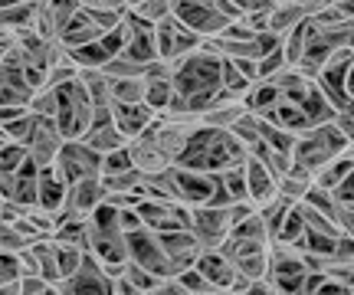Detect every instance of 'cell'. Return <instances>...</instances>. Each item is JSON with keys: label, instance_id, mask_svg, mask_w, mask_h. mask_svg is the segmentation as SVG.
Here are the masks:
<instances>
[{"label": "cell", "instance_id": "obj_19", "mask_svg": "<svg viewBox=\"0 0 354 295\" xmlns=\"http://www.w3.org/2000/svg\"><path fill=\"white\" fill-rule=\"evenodd\" d=\"M66 178L56 171V167H39L37 174V207L50 210V213H59L66 204Z\"/></svg>", "mask_w": 354, "mask_h": 295}, {"label": "cell", "instance_id": "obj_3", "mask_svg": "<svg viewBox=\"0 0 354 295\" xmlns=\"http://www.w3.org/2000/svg\"><path fill=\"white\" fill-rule=\"evenodd\" d=\"M344 148H348V138L335 129V122H322V125H312V129L295 135L292 161L299 167H305V171H312V178H315L318 167L328 164L331 158L338 151H344Z\"/></svg>", "mask_w": 354, "mask_h": 295}, {"label": "cell", "instance_id": "obj_32", "mask_svg": "<svg viewBox=\"0 0 354 295\" xmlns=\"http://www.w3.org/2000/svg\"><path fill=\"white\" fill-rule=\"evenodd\" d=\"M33 20V3L30 0H20V3H10V7H0V30H24Z\"/></svg>", "mask_w": 354, "mask_h": 295}, {"label": "cell", "instance_id": "obj_46", "mask_svg": "<svg viewBox=\"0 0 354 295\" xmlns=\"http://www.w3.org/2000/svg\"><path fill=\"white\" fill-rule=\"evenodd\" d=\"M7 46H10V37H7V39H3V43H0V56L7 53Z\"/></svg>", "mask_w": 354, "mask_h": 295}, {"label": "cell", "instance_id": "obj_13", "mask_svg": "<svg viewBox=\"0 0 354 295\" xmlns=\"http://www.w3.org/2000/svg\"><path fill=\"white\" fill-rule=\"evenodd\" d=\"M63 131L56 129V122L50 115H37L33 122V131H30V138H26V154L37 161V167H50L56 161V154L63 148Z\"/></svg>", "mask_w": 354, "mask_h": 295}, {"label": "cell", "instance_id": "obj_9", "mask_svg": "<svg viewBox=\"0 0 354 295\" xmlns=\"http://www.w3.org/2000/svg\"><path fill=\"white\" fill-rule=\"evenodd\" d=\"M171 13H174L187 30H194L201 39L216 37V33L230 23V17L216 10L214 0H171Z\"/></svg>", "mask_w": 354, "mask_h": 295}, {"label": "cell", "instance_id": "obj_37", "mask_svg": "<svg viewBox=\"0 0 354 295\" xmlns=\"http://www.w3.org/2000/svg\"><path fill=\"white\" fill-rule=\"evenodd\" d=\"M131 13L141 17V20H148V23H158V20H165L171 13V0H138L131 7Z\"/></svg>", "mask_w": 354, "mask_h": 295}, {"label": "cell", "instance_id": "obj_22", "mask_svg": "<svg viewBox=\"0 0 354 295\" xmlns=\"http://www.w3.org/2000/svg\"><path fill=\"white\" fill-rule=\"evenodd\" d=\"M82 142H86L92 151L105 154V151H115V148H122L128 138H125V135H122L118 129H115L112 122H99V125H88L86 135H82Z\"/></svg>", "mask_w": 354, "mask_h": 295}, {"label": "cell", "instance_id": "obj_26", "mask_svg": "<svg viewBox=\"0 0 354 295\" xmlns=\"http://www.w3.org/2000/svg\"><path fill=\"white\" fill-rule=\"evenodd\" d=\"M171 95H174L171 73H154V76H145V102L151 105L158 115L165 112V105L171 102Z\"/></svg>", "mask_w": 354, "mask_h": 295}, {"label": "cell", "instance_id": "obj_21", "mask_svg": "<svg viewBox=\"0 0 354 295\" xmlns=\"http://www.w3.org/2000/svg\"><path fill=\"white\" fill-rule=\"evenodd\" d=\"M279 99H282V92H279L276 79H256L253 86L246 89V95H243V105H246L253 115H269Z\"/></svg>", "mask_w": 354, "mask_h": 295}, {"label": "cell", "instance_id": "obj_35", "mask_svg": "<svg viewBox=\"0 0 354 295\" xmlns=\"http://www.w3.org/2000/svg\"><path fill=\"white\" fill-rule=\"evenodd\" d=\"M26 158H30V154H26V144L10 142V138H7V142L0 144V178L13 174V171L26 161Z\"/></svg>", "mask_w": 354, "mask_h": 295}, {"label": "cell", "instance_id": "obj_6", "mask_svg": "<svg viewBox=\"0 0 354 295\" xmlns=\"http://www.w3.org/2000/svg\"><path fill=\"white\" fill-rule=\"evenodd\" d=\"M190 233L197 236V243L203 249H216L223 243L233 230V217H230V204H194L190 207V217H187Z\"/></svg>", "mask_w": 354, "mask_h": 295}, {"label": "cell", "instance_id": "obj_17", "mask_svg": "<svg viewBox=\"0 0 354 295\" xmlns=\"http://www.w3.org/2000/svg\"><path fill=\"white\" fill-rule=\"evenodd\" d=\"M154 112L148 102H112V125L125 138H135V135H141V131L148 129L154 122Z\"/></svg>", "mask_w": 354, "mask_h": 295}, {"label": "cell", "instance_id": "obj_8", "mask_svg": "<svg viewBox=\"0 0 354 295\" xmlns=\"http://www.w3.org/2000/svg\"><path fill=\"white\" fill-rule=\"evenodd\" d=\"M125 243H128V263H138V266L158 272V276H174L171 259H167L165 246H161V236L154 230L135 227V230L125 233Z\"/></svg>", "mask_w": 354, "mask_h": 295}, {"label": "cell", "instance_id": "obj_48", "mask_svg": "<svg viewBox=\"0 0 354 295\" xmlns=\"http://www.w3.org/2000/svg\"><path fill=\"white\" fill-rule=\"evenodd\" d=\"M30 3H39V0H30Z\"/></svg>", "mask_w": 354, "mask_h": 295}, {"label": "cell", "instance_id": "obj_12", "mask_svg": "<svg viewBox=\"0 0 354 295\" xmlns=\"http://www.w3.org/2000/svg\"><path fill=\"white\" fill-rule=\"evenodd\" d=\"M37 174H39L37 161H33V158H26L13 174L0 178V197H3L7 204L20 207V210L37 207Z\"/></svg>", "mask_w": 354, "mask_h": 295}, {"label": "cell", "instance_id": "obj_45", "mask_svg": "<svg viewBox=\"0 0 354 295\" xmlns=\"http://www.w3.org/2000/svg\"><path fill=\"white\" fill-rule=\"evenodd\" d=\"M344 112H348V115L354 118V95H351V99H348V105H344Z\"/></svg>", "mask_w": 354, "mask_h": 295}, {"label": "cell", "instance_id": "obj_24", "mask_svg": "<svg viewBox=\"0 0 354 295\" xmlns=\"http://www.w3.org/2000/svg\"><path fill=\"white\" fill-rule=\"evenodd\" d=\"M272 240H279V243H289L295 246V249H302V240H305V213H302V204H292L289 213L282 217V223H279V230Z\"/></svg>", "mask_w": 354, "mask_h": 295}, {"label": "cell", "instance_id": "obj_11", "mask_svg": "<svg viewBox=\"0 0 354 295\" xmlns=\"http://www.w3.org/2000/svg\"><path fill=\"white\" fill-rule=\"evenodd\" d=\"M53 167L66 178V184H73L79 178H88V174H102V154L92 151L82 138H66Z\"/></svg>", "mask_w": 354, "mask_h": 295}, {"label": "cell", "instance_id": "obj_42", "mask_svg": "<svg viewBox=\"0 0 354 295\" xmlns=\"http://www.w3.org/2000/svg\"><path fill=\"white\" fill-rule=\"evenodd\" d=\"M82 10H128L122 0H76Z\"/></svg>", "mask_w": 354, "mask_h": 295}, {"label": "cell", "instance_id": "obj_36", "mask_svg": "<svg viewBox=\"0 0 354 295\" xmlns=\"http://www.w3.org/2000/svg\"><path fill=\"white\" fill-rule=\"evenodd\" d=\"M286 66L289 63H286V53H282V43H279L276 50L263 53V56L256 59V79H272V76H279Z\"/></svg>", "mask_w": 354, "mask_h": 295}, {"label": "cell", "instance_id": "obj_41", "mask_svg": "<svg viewBox=\"0 0 354 295\" xmlns=\"http://www.w3.org/2000/svg\"><path fill=\"white\" fill-rule=\"evenodd\" d=\"M335 197L342 200V204H348V207H354V167L348 171V178L335 187Z\"/></svg>", "mask_w": 354, "mask_h": 295}, {"label": "cell", "instance_id": "obj_15", "mask_svg": "<svg viewBox=\"0 0 354 295\" xmlns=\"http://www.w3.org/2000/svg\"><path fill=\"white\" fill-rule=\"evenodd\" d=\"M161 236V246H165L167 259H171V269H187V266H194L197 263V256H201L203 246L197 243V236L190 233V227H184V230H167V233H158Z\"/></svg>", "mask_w": 354, "mask_h": 295}, {"label": "cell", "instance_id": "obj_47", "mask_svg": "<svg viewBox=\"0 0 354 295\" xmlns=\"http://www.w3.org/2000/svg\"><path fill=\"white\" fill-rule=\"evenodd\" d=\"M10 3H20V0H0V7H10Z\"/></svg>", "mask_w": 354, "mask_h": 295}, {"label": "cell", "instance_id": "obj_34", "mask_svg": "<svg viewBox=\"0 0 354 295\" xmlns=\"http://www.w3.org/2000/svg\"><path fill=\"white\" fill-rule=\"evenodd\" d=\"M177 283L184 285V292L187 295H216V289L207 283V276H203L197 266H187V269H177Z\"/></svg>", "mask_w": 354, "mask_h": 295}, {"label": "cell", "instance_id": "obj_33", "mask_svg": "<svg viewBox=\"0 0 354 295\" xmlns=\"http://www.w3.org/2000/svg\"><path fill=\"white\" fill-rule=\"evenodd\" d=\"M50 243H53V253H56V263H59V276H63V279L76 269L79 263H82V256L88 253V249H79V246L63 243V240H53V236H50Z\"/></svg>", "mask_w": 354, "mask_h": 295}, {"label": "cell", "instance_id": "obj_4", "mask_svg": "<svg viewBox=\"0 0 354 295\" xmlns=\"http://www.w3.org/2000/svg\"><path fill=\"white\" fill-rule=\"evenodd\" d=\"M308 263L305 253L289 243L269 240V266H266V283L272 295H302V283Z\"/></svg>", "mask_w": 354, "mask_h": 295}, {"label": "cell", "instance_id": "obj_1", "mask_svg": "<svg viewBox=\"0 0 354 295\" xmlns=\"http://www.w3.org/2000/svg\"><path fill=\"white\" fill-rule=\"evenodd\" d=\"M220 53L207 50V46H197L190 50L187 56H180L171 63V82H174V92L187 102V108L201 118L210 105L216 102L220 95Z\"/></svg>", "mask_w": 354, "mask_h": 295}, {"label": "cell", "instance_id": "obj_39", "mask_svg": "<svg viewBox=\"0 0 354 295\" xmlns=\"http://www.w3.org/2000/svg\"><path fill=\"white\" fill-rule=\"evenodd\" d=\"M30 243L24 233L17 230L13 223H7V220H0V249H10V253H20L24 246Z\"/></svg>", "mask_w": 354, "mask_h": 295}, {"label": "cell", "instance_id": "obj_20", "mask_svg": "<svg viewBox=\"0 0 354 295\" xmlns=\"http://www.w3.org/2000/svg\"><path fill=\"white\" fill-rule=\"evenodd\" d=\"M102 33H105V30H102V26L92 20V13L79 7L76 17H73V20L66 23V30L59 33V46H63V50H69V46H82V43L99 39Z\"/></svg>", "mask_w": 354, "mask_h": 295}, {"label": "cell", "instance_id": "obj_43", "mask_svg": "<svg viewBox=\"0 0 354 295\" xmlns=\"http://www.w3.org/2000/svg\"><path fill=\"white\" fill-rule=\"evenodd\" d=\"M30 105H0V125H7V122H13L17 115H24Z\"/></svg>", "mask_w": 354, "mask_h": 295}, {"label": "cell", "instance_id": "obj_29", "mask_svg": "<svg viewBox=\"0 0 354 295\" xmlns=\"http://www.w3.org/2000/svg\"><path fill=\"white\" fill-rule=\"evenodd\" d=\"M312 171H305V167H299L295 161L289 164V171L279 178V193L282 197H289V200H302L305 197V191L312 187Z\"/></svg>", "mask_w": 354, "mask_h": 295}, {"label": "cell", "instance_id": "obj_40", "mask_svg": "<svg viewBox=\"0 0 354 295\" xmlns=\"http://www.w3.org/2000/svg\"><path fill=\"white\" fill-rule=\"evenodd\" d=\"M46 292H56V289L43 276H33V272L20 276V295H46Z\"/></svg>", "mask_w": 354, "mask_h": 295}, {"label": "cell", "instance_id": "obj_27", "mask_svg": "<svg viewBox=\"0 0 354 295\" xmlns=\"http://www.w3.org/2000/svg\"><path fill=\"white\" fill-rule=\"evenodd\" d=\"M302 112H305V118H308V122H312V125H322V122H331V118H335V112H338V108H335V105L328 102V99H325V92L318 89L315 86V79H312V89L305 92V99L302 102Z\"/></svg>", "mask_w": 354, "mask_h": 295}, {"label": "cell", "instance_id": "obj_23", "mask_svg": "<svg viewBox=\"0 0 354 295\" xmlns=\"http://www.w3.org/2000/svg\"><path fill=\"white\" fill-rule=\"evenodd\" d=\"M263 118H269V122H276V125H282V129H289V131H305V129H312V122L305 118V112H302V105L299 102H289V99H279L276 105H272V112L269 115H263Z\"/></svg>", "mask_w": 354, "mask_h": 295}, {"label": "cell", "instance_id": "obj_5", "mask_svg": "<svg viewBox=\"0 0 354 295\" xmlns=\"http://www.w3.org/2000/svg\"><path fill=\"white\" fill-rule=\"evenodd\" d=\"M53 92H56V112H53L56 129L63 131V138H82L92 125V99H88L82 79H69Z\"/></svg>", "mask_w": 354, "mask_h": 295}, {"label": "cell", "instance_id": "obj_10", "mask_svg": "<svg viewBox=\"0 0 354 295\" xmlns=\"http://www.w3.org/2000/svg\"><path fill=\"white\" fill-rule=\"evenodd\" d=\"M154 46H158V59L174 63L180 56H187L190 50H197V46H201V37H197L194 30H187L174 13H167L165 20L154 23Z\"/></svg>", "mask_w": 354, "mask_h": 295}, {"label": "cell", "instance_id": "obj_28", "mask_svg": "<svg viewBox=\"0 0 354 295\" xmlns=\"http://www.w3.org/2000/svg\"><path fill=\"white\" fill-rule=\"evenodd\" d=\"M66 56L79 66V69H102V66L112 59V53L102 46L99 39H92V43H82V46H69Z\"/></svg>", "mask_w": 354, "mask_h": 295}, {"label": "cell", "instance_id": "obj_38", "mask_svg": "<svg viewBox=\"0 0 354 295\" xmlns=\"http://www.w3.org/2000/svg\"><path fill=\"white\" fill-rule=\"evenodd\" d=\"M131 164V154H128V142L122 148H115V151H105L102 154V174H118V171H128Z\"/></svg>", "mask_w": 354, "mask_h": 295}, {"label": "cell", "instance_id": "obj_31", "mask_svg": "<svg viewBox=\"0 0 354 295\" xmlns=\"http://www.w3.org/2000/svg\"><path fill=\"white\" fill-rule=\"evenodd\" d=\"M302 204H308V207H315L318 213H325V217H338V210H342V200L335 197V191H325V187H318L315 180H312V187L305 191V197H302Z\"/></svg>", "mask_w": 354, "mask_h": 295}, {"label": "cell", "instance_id": "obj_25", "mask_svg": "<svg viewBox=\"0 0 354 295\" xmlns=\"http://www.w3.org/2000/svg\"><path fill=\"white\" fill-rule=\"evenodd\" d=\"M299 20H305V10L299 7V3H292V0H276V3L269 7V23L266 26L282 37V33H289Z\"/></svg>", "mask_w": 354, "mask_h": 295}, {"label": "cell", "instance_id": "obj_16", "mask_svg": "<svg viewBox=\"0 0 354 295\" xmlns=\"http://www.w3.org/2000/svg\"><path fill=\"white\" fill-rule=\"evenodd\" d=\"M243 171H246V197H250L256 207L266 204V200H272L279 193V178L250 151H246V161H243Z\"/></svg>", "mask_w": 354, "mask_h": 295}, {"label": "cell", "instance_id": "obj_44", "mask_svg": "<svg viewBox=\"0 0 354 295\" xmlns=\"http://www.w3.org/2000/svg\"><path fill=\"white\" fill-rule=\"evenodd\" d=\"M344 89H348V95H354V59L348 66V76H344Z\"/></svg>", "mask_w": 354, "mask_h": 295}, {"label": "cell", "instance_id": "obj_30", "mask_svg": "<svg viewBox=\"0 0 354 295\" xmlns=\"http://www.w3.org/2000/svg\"><path fill=\"white\" fill-rule=\"evenodd\" d=\"M112 102H145V76H109Z\"/></svg>", "mask_w": 354, "mask_h": 295}, {"label": "cell", "instance_id": "obj_18", "mask_svg": "<svg viewBox=\"0 0 354 295\" xmlns=\"http://www.w3.org/2000/svg\"><path fill=\"white\" fill-rule=\"evenodd\" d=\"M197 269L207 276V283L216 289V295H230V285L236 279V269L220 249H201V256L194 263Z\"/></svg>", "mask_w": 354, "mask_h": 295}, {"label": "cell", "instance_id": "obj_14", "mask_svg": "<svg viewBox=\"0 0 354 295\" xmlns=\"http://www.w3.org/2000/svg\"><path fill=\"white\" fill-rule=\"evenodd\" d=\"M105 200V187H102L99 174H88V178H79L66 187V213H76V217H88L95 207Z\"/></svg>", "mask_w": 354, "mask_h": 295}, {"label": "cell", "instance_id": "obj_7", "mask_svg": "<svg viewBox=\"0 0 354 295\" xmlns=\"http://www.w3.org/2000/svg\"><path fill=\"white\" fill-rule=\"evenodd\" d=\"M59 292L63 295H112V276H109V269L92 253H86L76 269L56 283V295Z\"/></svg>", "mask_w": 354, "mask_h": 295}, {"label": "cell", "instance_id": "obj_2", "mask_svg": "<svg viewBox=\"0 0 354 295\" xmlns=\"http://www.w3.org/2000/svg\"><path fill=\"white\" fill-rule=\"evenodd\" d=\"M243 161H246V144L230 129H216V125H203V122L190 131L187 144L177 158L180 167L203 171V174H220V171L243 164Z\"/></svg>", "mask_w": 354, "mask_h": 295}]
</instances>
